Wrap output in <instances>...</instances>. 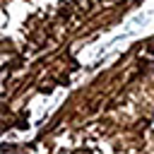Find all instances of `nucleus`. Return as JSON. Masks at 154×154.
<instances>
[{"mask_svg":"<svg viewBox=\"0 0 154 154\" xmlns=\"http://www.w3.org/2000/svg\"><path fill=\"white\" fill-rule=\"evenodd\" d=\"M77 2H79V7H82V10H87V7H89V2H87V0H77Z\"/></svg>","mask_w":154,"mask_h":154,"instance_id":"1","label":"nucleus"}]
</instances>
